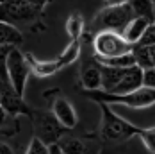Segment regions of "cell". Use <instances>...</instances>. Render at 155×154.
I'll use <instances>...</instances> for the list:
<instances>
[{"mask_svg": "<svg viewBox=\"0 0 155 154\" xmlns=\"http://www.w3.org/2000/svg\"><path fill=\"white\" fill-rule=\"evenodd\" d=\"M86 97L96 102H107V104H121L127 108L143 109L155 104V90L141 86L139 90L130 93H110L105 90H94V92H84Z\"/></svg>", "mask_w": 155, "mask_h": 154, "instance_id": "cell-1", "label": "cell"}, {"mask_svg": "<svg viewBox=\"0 0 155 154\" xmlns=\"http://www.w3.org/2000/svg\"><path fill=\"white\" fill-rule=\"evenodd\" d=\"M100 109H102V127L100 133L105 140L110 142H121V140H128L132 136H137L141 127L130 124L128 120L121 118L114 109L110 108L107 102H98Z\"/></svg>", "mask_w": 155, "mask_h": 154, "instance_id": "cell-2", "label": "cell"}, {"mask_svg": "<svg viewBox=\"0 0 155 154\" xmlns=\"http://www.w3.org/2000/svg\"><path fill=\"white\" fill-rule=\"evenodd\" d=\"M136 16L132 13L128 2L123 4H114V5H107L104 7L96 18H94V27L100 31H114V32H123V29L128 25L130 20H134Z\"/></svg>", "mask_w": 155, "mask_h": 154, "instance_id": "cell-3", "label": "cell"}, {"mask_svg": "<svg viewBox=\"0 0 155 154\" xmlns=\"http://www.w3.org/2000/svg\"><path fill=\"white\" fill-rule=\"evenodd\" d=\"M93 48L96 56L100 58H114V56H123V54L132 52L134 45H130L120 32L100 31L94 36Z\"/></svg>", "mask_w": 155, "mask_h": 154, "instance_id": "cell-4", "label": "cell"}, {"mask_svg": "<svg viewBox=\"0 0 155 154\" xmlns=\"http://www.w3.org/2000/svg\"><path fill=\"white\" fill-rule=\"evenodd\" d=\"M31 117L34 124V133L41 142H45L47 145L59 142L66 127L55 118L52 111H32Z\"/></svg>", "mask_w": 155, "mask_h": 154, "instance_id": "cell-5", "label": "cell"}, {"mask_svg": "<svg viewBox=\"0 0 155 154\" xmlns=\"http://www.w3.org/2000/svg\"><path fill=\"white\" fill-rule=\"evenodd\" d=\"M7 75H9L11 88L20 97H23L25 86H27V79L31 75V66L27 63L25 54L18 47H13V50L9 52V58H7Z\"/></svg>", "mask_w": 155, "mask_h": 154, "instance_id": "cell-6", "label": "cell"}, {"mask_svg": "<svg viewBox=\"0 0 155 154\" xmlns=\"http://www.w3.org/2000/svg\"><path fill=\"white\" fill-rule=\"evenodd\" d=\"M41 11L32 7L27 0H2L0 4V22L18 25L27 23L39 16Z\"/></svg>", "mask_w": 155, "mask_h": 154, "instance_id": "cell-7", "label": "cell"}, {"mask_svg": "<svg viewBox=\"0 0 155 154\" xmlns=\"http://www.w3.org/2000/svg\"><path fill=\"white\" fill-rule=\"evenodd\" d=\"M0 93H2L0 104L4 106V109L9 115H31L32 113L31 109L27 108V104L21 100V97L9 84H4L2 81H0Z\"/></svg>", "mask_w": 155, "mask_h": 154, "instance_id": "cell-8", "label": "cell"}, {"mask_svg": "<svg viewBox=\"0 0 155 154\" xmlns=\"http://www.w3.org/2000/svg\"><path fill=\"white\" fill-rule=\"evenodd\" d=\"M143 74H144V70L141 66H137V65L127 68L125 75L120 79V82L112 88L110 93H130V92L139 90L143 86Z\"/></svg>", "mask_w": 155, "mask_h": 154, "instance_id": "cell-9", "label": "cell"}, {"mask_svg": "<svg viewBox=\"0 0 155 154\" xmlns=\"http://www.w3.org/2000/svg\"><path fill=\"white\" fill-rule=\"evenodd\" d=\"M52 113L55 115V118L66 127V129H73L77 125V111L71 106L70 100H66L64 97H57L52 104Z\"/></svg>", "mask_w": 155, "mask_h": 154, "instance_id": "cell-10", "label": "cell"}, {"mask_svg": "<svg viewBox=\"0 0 155 154\" xmlns=\"http://www.w3.org/2000/svg\"><path fill=\"white\" fill-rule=\"evenodd\" d=\"M150 23H152V22H150V20H146V18H134V20H130V22H128V25L123 29L121 36H123L130 45H137V43H139V40H141V36L144 34L146 27H148Z\"/></svg>", "mask_w": 155, "mask_h": 154, "instance_id": "cell-11", "label": "cell"}, {"mask_svg": "<svg viewBox=\"0 0 155 154\" xmlns=\"http://www.w3.org/2000/svg\"><path fill=\"white\" fill-rule=\"evenodd\" d=\"M80 84L86 92H94V90H102V72H100V65H89L82 70L80 75Z\"/></svg>", "mask_w": 155, "mask_h": 154, "instance_id": "cell-12", "label": "cell"}, {"mask_svg": "<svg viewBox=\"0 0 155 154\" xmlns=\"http://www.w3.org/2000/svg\"><path fill=\"white\" fill-rule=\"evenodd\" d=\"M25 58H27V63L31 66V72H34L38 77H50L61 70L59 61H39L32 54H25Z\"/></svg>", "mask_w": 155, "mask_h": 154, "instance_id": "cell-13", "label": "cell"}, {"mask_svg": "<svg viewBox=\"0 0 155 154\" xmlns=\"http://www.w3.org/2000/svg\"><path fill=\"white\" fill-rule=\"evenodd\" d=\"M23 36L16 25L0 22V45L2 47H18L21 45Z\"/></svg>", "mask_w": 155, "mask_h": 154, "instance_id": "cell-14", "label": "cell"}, {"mask_svg": "<svg viewBox=\"0 0 155 154\" xmlns=\"http://www.w3.org/2000/svg\"><path fill=\"white\" fill-rule=\"evenodd\" d=\"M100 72H102V90L112 92V88L120 82V79L125 75L127 68H116V66H105L100 65Z\"/></svg>", "mask_w": 155, "mask_h": 154, "instance_id": "cell-15", "label": "cell"}, {"mask_svg": "<svg viewBox=\"0 0 155 154\" xmlns=\"http://www.w3.org/2000/svg\"><path fill=\"white\" fill-rule=\"evenodd\" d=\"M136 18H146L155 22V5L153 0H127Z\"/></svg>", "mask_w": 155, "mask_h": 154, "instance_id": "cell-16", "label": "cell"}, {"mask_svg": "<svg viewBox=\"0 0 155 154\" xmlns=\"http://www.w3.org/2000/svg\"><path fill=\"white\" fill-rule=\"evenodd\" d=\"M57 145L64 154H89V147L78 138L73 136H61Z\"/></svg>", "mask_w": 155, "mask_h": 154, "instance_id": "cell-17", "label": "cell"}, {"mask_svg": "<svg viewBox=\"0 0 155 154\" xmlns=\"http://www.w3.org/2000/svg\"><path fill=\"white\" fill-rule=\"evenodd\" d=\"M94 61L98 65H105V66H116V68H130L136 66V58L132 52L123 54V56H114V58H100L94 56Z\"/></svg>", "mask_w": 155, "mask_h": 154, "instance_id": "cell-18", "label": "cell"}, {"mask_svg": "<svg viewBox=\"0 0 155 154\" xmlns=\"http://www.w3.org/2000/svg\"><path fill=\"white\" fill-rule=\"evenodd\" d=\"M78 56H80V41L78 40H71V43L64 48V52H62L61 56H59V65L62 66H68V65H71V63H75L78 59Z\"/></svg>", "mask_w": 155, "mask_h": 154, "instance_id": "cell-19", "label": "cell"}, {"mask_svg": "<svg viewBox=\"0 0 155 154\" xmlns=\"http://www.w3.org/2000/svg\"><path fill=\"white\" fill-rule=\"evenodd\" d=\"M132 54H134V58H136V65H137V66H141L143 70L155 66L153 59H152V56H150V52H148V47L134 45V48H132Z\"/></svg>", "mask_w": 155, "mask_h": 154, "instance_id": "cell-20", "label": "cell"}, {"mask_svg": "<svg viewBox=\"0 0 155 154\" xmlns=\"http://www.w3.org/2000/svg\"><path fill=\"white\" fill-rule=\"evenodd\" d=\"M82 31H84V20L78 13H73L66 22V32H68V36L71 40H78Z\"/></svg>", "mask_w": 155, "mask_h": 154, "instance_id": "cell-21", "label": "cell"}, {"mask_svg": "<svg viewBox=\"0 0 155 154\" xmlns=\"http://www.w3.org/2000/svg\"><path fill=\"white\" fill-rule=\"evenodd\" d=\"M13 47H2L0 45V81L4 84H9V75H7V58ZM11 86V84H9Z\"/></svg>", "mask_w": 155, "mask_h": 154, "instance_id": "cell-22", "label": "cell"}, {"mask_svg": "<svg viewBox=\"0 0 155 154\" xmlns=\"http://www.w3.org/2000/svg\"><path fill=\"white\" fill-rule=\"evenodd\" d=\"M137 136L143 140L144 147H146L152 154H155V127H148V129L141 127L139 133H137Z\"/></svg>", "mask_w": 155, "mask_h": 154, "instance_id": "cell-23", "label": "cell"}, {"mask_svg": "<svg viewBox=\"0 0 155 154\" xmlns=\"http://www.w3.org/2000/svg\"><path fill=\"white\" fill-rule=\"evenodd\" d=\"M25 154H50V145H47L45 142H41L38 136H34L31 140Z\"/></svg>", "mask_w": 155, "mask_h": 154, "instance_id": "cell-24", "label": "cell"}, {"mask_svg": "<svg viewBox=\"0 0 155 154\" xmlns=\"http://www.w3.org/2000/svg\"><path fill=\"white\" fill-rule=\"evenodd\" d=\"M137 45L141 47H152L155 45V22H152L148 27H146V31H144V34L141 36L139 43Z\"/></svg>", "mask_w": 155, "mask_h": 154, "instance_id": "cell-25", "label": "cell"}, {"mask_svg": "<svg viewBox=\"0 0 155 154\" xmlns=\"http://www.w3.org/2000/svg\"><path fill=\"white\" fill-rule=\"evenodd\" d=\"M143 86L155 90V66L144 70V74H143Z\"/></svg>", "mask_w": 155, "mask_h": 154, "instance_id": "cell-26", "label": "cell"}, {"mask_svg": "<svg viewBox=\"0 0 155 154\" xmlns=\"http://www.w3.org/2000/svg\"><path fill=\"white\" fill-rule=\"evenodd\" d=\"M27 2L31 4L32 7H36L38 11H41V9H43V7L48 4V0H27Z\"/></svg>", "mask_w": 155, "mask_h": 154, "instance_id": "cell-27", "label": "cell"}, {"mask_svg": "<svg viewBox=\"0 0 155 154\" xmlns=\"http://www.w3.org/2000/svg\"><path fill=\"white\" fill-rule=\"evenodd\" d=\"M0 154H15V151H13V147L9 143L0 142Z\"/></svg>", "mask_w": 155, "mask_h": 154, "instance_id": "cell-28", "label": "cell"}, {"mask_svg": "<svg viewBox=\"0 0 155 154\" xmlns=\"http://www.w3.org/2000/svg\"><path fill=\"white\" fill-rule=\"evenodd\" d=\"M7 115H9V113H7V111L4 109V106L0 104V127L5 125V122H7Z\"/></svg>", "mask_w": 155, "mask_h": 154, "instance_id": "cell-29", "label": "cell"}, {"mask_svg": "<svg viewBox=\"0 0 155 154\" xmlns=\"http://www.w3.org/2000/svg\"><path fill=\"white\" fill-rule=\"evenodd\" d=\"M50 154H64V152L61 151V147H59L57 143H52V145H50Z\"/></svg>", "mask_w": 155, "mask_h": 154, "instance_id": "cell-30", "label": "cell"}, {"mask_svg": "<svg viewBox=\"0 0 155 154\" xmlns=\"http://www.w3.org/2000/svg\"><path fill=\"white\" fill-rule=\"evenodd\" d=\"M123 2H127V0H107L109 5H114V4H123Z\"/></svg>", "mask_w": 155, "mask_h": 154, "instance_id": "cell-31", "label": "cell"}, {"mask_svg": "<svg viewBox=\"0 0 155 154\" xmlns=\"http://www.w3.org/2000/svg\"><path fill=\"white\" fill-rule=\"evenodd\" d=\"M0 99H2V93H0Z\"/></svg>", "mask_w": 155, "mask_h": 154, "instance_id": "cell-32", "label": "cell"}, {"mask_svg": "<svg viewBox=\"0 0 155 154\" xmlns=\"http://www.w3.org/2000/svg\"><path fill=\"white\" fill-rule=\"evenodd\" d=\"M153 5H155V0H153Z\"/></svg>", "mask_w": 155, "mask_h": 154, "instance_id": "cell-33", "label": "cell"}, {"mask_svg": "<svg viewBox=\"0 0 155 154\" xmlns=\"http://www.w3.org/2000/svg\"><path fill=\"white\" fill-rule=\"evenodd\" d=\"M0 4H2V0H0Z\"/></svg>", "mask_w": 155, "mask_h": 154, "instance_id": "cell-34", "label": "cell"}]
</instances>
